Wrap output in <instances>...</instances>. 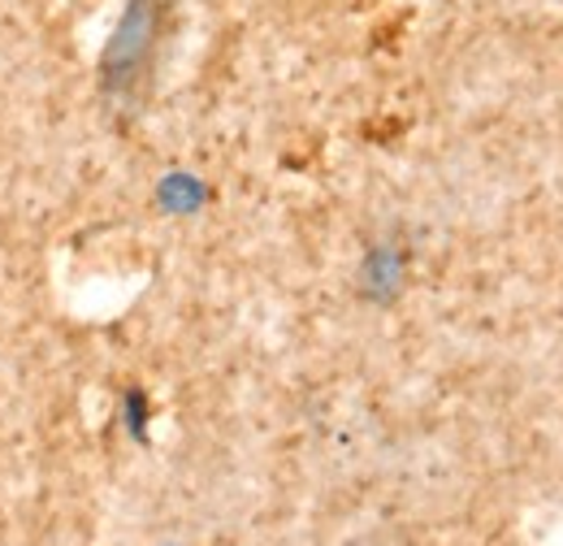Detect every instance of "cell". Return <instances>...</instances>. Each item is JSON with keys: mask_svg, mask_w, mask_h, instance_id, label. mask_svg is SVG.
Returning <instances> with one entry per match:
<instances>
[{"mask_svg": "<svg viewBox=\"0 0 563 546\" xmlns=\"http://www.w3.org/2000/svg\"><path fill=\"white\" fill-rule=\"evenodd\" d=\"M161 13H165V0H126L122 22L100 62V83L109 96L122 100L140 87V78L152 66V44L161 35Z\"/></svg>", "mask_w": 563, "mask_h": 546, "instance_id": "1", "label": "cell"}]
</instances>
